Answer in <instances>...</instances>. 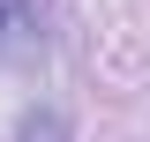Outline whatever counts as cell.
Here are the masks:
<instances>
[{
    "label": "cell",
    "mask_w": 150,
    "mask_h": 142,
    "mask_svg": "<svg viewBox=\"0 0 150 142\" xmlns=\"http://www.w3.org/2000/svg\"><path fill=\"white\" fill-rule=\"evenodd\" d=\"M38 0H0V53L8 60H23V53H38Z\"/></svg>",
    "instance_id": "1"
}]
</instances>
